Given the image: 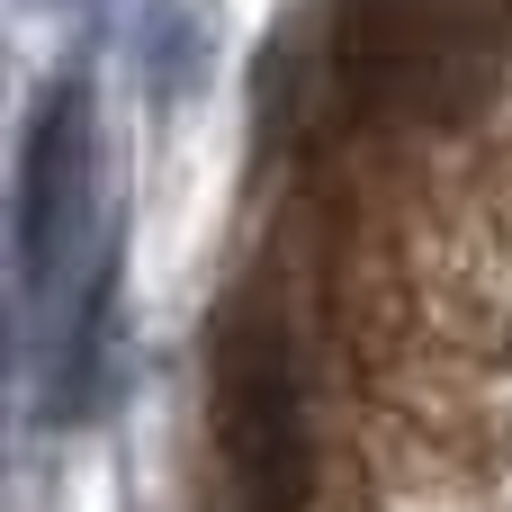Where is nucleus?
<instances>
[{"label": "nucleus", "instance_id": "obj_1", "mask_svg": "<svg viewBox=\"0 0 512 512\" xmlns=\"http://www.w3.org/2000/svg\"><path fill=\"white\" fill-rule=\"evenodd\" d=\"M216 441L234 512H306L315 486V414H306V369L279 315L243 306L225 324V378H216Z\"/></svg>", "mask_w": 512, "mask_h": 512}, {"label": "nucleus", "instance_id": "obj_2", "mask_svg": "<svg viewBox=\"0 0 512 512\" xmlns=\"http://www.w3.org/2000/svg\"><path fill=\"white\" fill-rule=\"evenodd\" d=\"M333 72L342 99L387 108H468L486 72V36L441 0H333Z\"/></svg>", "mask_w": 512, "mask_h": 512}, {"label": "nucleus", "instance_id": "obj_3", "mask_svg": "<svg viewBox=\"0 0 512 512\" xmlns=\"http://www.w3.org/2000/svg\"><path fill=\"white\" fill-rule=\"evenodd\" d=\"M90 180H99V108H90V72H54L27 108V135H18V180H9V252H18V297L45 306L63 261H72V234H81V207H90Z\"/></svg>", "mask_w": 512, "mask_h": 512}, {"label": "nucleus", "instance_id": "obj_4", "mask_svg": "<svg viewBox=\"0 0 512 512\" xmlns=\"http://www.w3.org/2000/svg\"><path fill=\"white\" fill-rule=\"evenodd\" d=\"M108 360H117V243L90 252V279H81V306L63 315V351H54V423H90L99 387H108Z\"/></svg>", "mask_w": 512, "mask_h": 512}]
</instances>
